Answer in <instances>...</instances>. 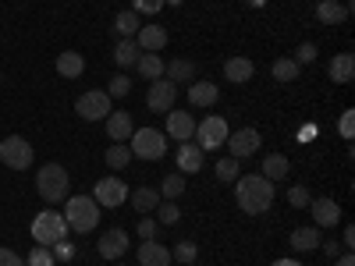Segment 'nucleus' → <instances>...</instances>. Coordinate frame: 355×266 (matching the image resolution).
<instances>
[{
  "instance_id": "c85d7f7f",
  "label": "nucleus",
  "mask_w": 355,
  "mask_h": 266,
  "mask_svg": "<svg viewBox=\"0 0 355 266\" xmlns=\"http://www.w3.org/2000/svg\"><path fill=\"white\" fill-rule=\"evenodd\" d=\"M139 46H135V39H117V46H114V61H117V68H135V61H139Z\"/></svg>"
},
{
  "instance_id": "72a5a7b5",
  "label": "nucleus",
  "mask_w": 355,
  "mask_h": 266,
  "mask_svg": "<svg viewBox=\"0 0 355 266\" xmlns=\"http://www.w3.org/2000/svg\"><path fill=\"white\" fill-rule=\"evenodd\" d=\"M178 195H185V174H167L164 188H160V199H178Z\"/></svg>"
},
{
  "instance_id": "4468645a",
  "label": "nucleus",
  "mask_w": 355,
  "mask_h": 266,
  "mask_svg": "<svg viewBox=\"0 0 355 266\" xmlns=\"http://www.w3.org/2000/svg\"><path fill=\"white\" fill-rule=\"evenodd\" d=\"M309 210H313V220L316 227H334L341 224V206L327 195H320V199H309Z\"/></svg>"
},
{
  "instance_id": "09e8293b",
  "label": "nucleus",
  "mask_w": 355,
  "mask_h": 266,
  "mask_svg": "<svg viewBox=\"0 0 355 266\" xmlns=\"http://www.w3.org/2000/svg\"><path fill=\"white\" fill-rule=\"evenodd\" d=\"M341 242H345V249H355V231L352 227H345V238Z\"/></svg>"
},
{
  "instance_id": "473e14b6",
  "label": "nucleus",
  "mask_w": 355,
  "mask_h": 266,
  "mask_svg": "<svg viewBox=\"0 0 355 266\" xmlns=\"http://www.w3.org/2000/svg\"><path fill=\"white\" fill-rule=\"evenodd\" d=\"M217 181H239L242 177V167H239V160L234 157H224V160H217Z\"/></svg>"
},
{
  "instance_id": "1a4fd4ad",
  "label": "nucleus",
  "mask_w": 355,
  "mask_h": 266,
  "mask_svg": "<svg viewBox=\"0 0 355 266\" xmlns=\"http://www.w3.org/2000/svg\"><path fill=\"white\" fill-rule=\"evenodd\" d=\"M96 206H107V210H117L121 202H128V185L121 177H100L96 188H93Z\"/></svg>"
},
{
  "instance_id": "b1692460",
  "label": "nucleus",
  "mask_w": 355,
  "mask_h": 266,
  "mask_svg": "<svg viewBox=\"0 0 355 266\" xmlns=\"http://www.w3.org/2000/svg\"><path fill=\"white\" fill-rule=\"evenodd\" d=\"M85 71V57L78 50H64L61 57H57V75L61 78H78Z\"/></svg>"
},
{
  "instance_id": "4be33fe9",
  "label": "nucleus",
  "mask_w": 355,
  "mask_h": 266,
  "mask_svg": "<svg viewBox=\"0 0 355 266\" xmlns=\"http://www.w3.org/2000/svg\"><path fill=\"white\" fill-rule=\"evenodd\" d=\"M217 85L214 82H206V78H199V82H192L189 85V103L192 107H214L217 103Z\"/></svg>"
},
{
  "instance_id": "6e6552de",
  "label": "nucleus",
  "mask_w": 355,
  "mask_h": 266,
  "mask_svg": "<svg viewBox=\"0 0 355 266\" xmlns=\"http://www.w3.org/2000/svg\"><path fill=\"white\" fill-rule=\"evenodd\" d=\"M78 117L82 121H103V117L110 114V96H107V89H89V93L78 96L75 103Z\"/></svg>"
},
{
  "instance_id": "f3484780",
  "label": "nucleus",
  "mask_w": 355,
  "mask_h": 266,
  "mask_svg": "<svg viewBox=\"0 0 355 266\" xmlns=\"http://www.w3.org/2000/svg\"><path fill=\"white\" fill-rule=\"evenodd\" d=\"M171 263H174L171 259V249H164L157 238L139 245V266H171Z\"/></svg>"
},
{
  "instance_id": "aec40b11",
  "label": "nucleus",
  "mask_w": 355,
  "mask_h": 266,
  "mask_svg": "<svg viewBox=\"0 0 355 266\" xmlns=\"http://www.w3.org/2000/svg\"><path fill=\"white\" fill-rule=\"evenodd\" d=\"M320 227H295L291 231V238H288V245L295 249V252H316L320 249Z\"/></svg>"
},
{
  "instance_id": "603ef678",
  "label": "nucleus",
  "mask_w": 355,
  "mask_h": 266,
  "mask_svg": "<svg viewBox=\"0 0 355 266\" xmlns=\"http://www.w3.org/2000/svg\"><path fill=\"white\" fill-rule=\"evenodd\" d=\"M249 8H266V0H245Z\"/></svg>"
},
{
  "instance_id": "8fccbe9b",
  "label": "nucleus",
  "mask_w": 355,
  "mask_h": 266,
  "mask_svg": "<svg viewBox=\"0 0 355 266\" xmlns=\"http://www.w3.org/2000/svg\"><path fill=\"white\" fill-rule=\"evenodd\" d=\"M313 135H316V128H313V125H309V128H302V132H299V142H309V139H313Z\"/></svg>"
},
{
  "instance_id": "a19ab883",
  "label": "nucleus",
  "mask_w": 355,
  "mask_h": 266,
  "mask_svg": "<svg viewBox=\"0 0 355 266\" xmlns=\"http://www.w3.org/2000/svg\"><path fill=\"white\" fill-rule=\"evenodd\" d=\"M291 61L299 64V68H302V64H313V61H316V46H313V43H302L299 50H295V57H291Z\"/></svg>"
},
{
  "instance_id": "5fc2aeb1",
  "label": "nucleus",
  "mask_w": 355,
  "mask_h": 266,
  "mask_svg": "<svg viewBox=\"0 0 355 266\" xmlns=\"http://www.w3.org/2000/svg\"><path fill=\"white\" fill-rule=\"evenodd\" d=\"M189 266H196V263H189Z\"/></svg>"
},
{
  "instance_id": "423d86ee",
  "label": "nucleus",
  "mask_w": 355,
  "mask_h": 266,
  "mask_svg": "<svg viewBox=\"0 0 355 266\" xmlns=\"http://www.w3.org/2000/svg\"><path fill=\"white\" fill-rule=\"evenodd\" d=\"M33 238H36V245H53V242L68 238L64 213H53V210L36 213V220H33Z\"/></svg>"
},
{
  "instance_id": "4c0bfd02",
  "label": "nucleus",
  "mask_w": 355,
  "mask_h": 266,
  "mask_svg": "<svg viewBox=\"0 0 355 266\" xmlns=\"http://www.w3.org/2000/svg\"><path fill=\"white\" fill-rule=\"evenodd\" d=\"M25 266H57V259H53L50 245H40V249H33V252H28Z\"/></svg>"
},
{
  "instance_id": "58836bf2",
  "label": "nucleus",
  "mask_w": 355,
  "mask_h": 266,
  "mask_svg": "<svg viewBox=\"0 0 355 266\" xmlns=\"http://www.w3.org/2000/svg\"><path fill=\"white\" fill-rule=\"evenodd\" d=\"M50 252H53V259H57V263H71V259H75V245H71L68 238L53 242V245H50Z\"/></svg>"
},
{
  "instance_id": "ddd939ff",
  "label": "nucleus",
  "mask_w": 355,
  "mask_h": 266,
  "mask_svg": "<svg viewBox=\"0 0 355 266\" xmlns=\"http://www.w3.org/2000/svg\"><path fill=\"white\" fill-rule=\"evenodd\" d=\"M100 256L103 259H110V263H117V259H121L125 252H128V231H121V227H110L107 234H103V238H100Z\"/></svg>"
},
{
  "instance_id": "49530a36",
  "label": "nucleus",
  "mask_w": 355,
  "mask_h": 266,
  "mask_svg": "<svg viewBox=\"0 0 355 266\" xmlns=\"http://www.w3.org/2000/svg\"><path fill=\"white\" fill-rule=\"evenodd\" d=\"M320 252H323V256H331V259H338V252H341V245H338L334 238H331V242H320Z\"/></svg>"
},
{
  "instance_id": "bb28decb",
  "label": "nucleus",
  "mask_w": 355,
  "mask_h": 266,
  "mask_svg": "<svg viewBox=\"0 0 355 266\" xmlns=\"http://www.w3.org/2000/svg\"><path fill=\"white\" fill-rule=\"evenodd\" d=\"M128 199H132V206L139 213H153L160 206V192L157 188H135V192H128Z\"/></svg>"
},
{
  "instance_id": "2f4dec72",
  "label": "nucleus",
  "mask_w": 355,
  "mask_h": 266,
  "mask_svg": "<svg viewBox=\"0 0 355 266\" xmlns=\"http://www.w3.org/2000/svg\"><path fill=\"white\" fill-rule=\"evenodd\" d=\"M270 75H274L277 82H295V78L302 75V68L295 64L291 57H277V61H274V68H270Z\"/></svg>"
},
{
  "instance_id": "79ce46f5",
  "label": "nucleus",
  "mask_w": 355,
  "mask_h": 266,
  "mask_svg": "<svg viewBox=\"0 0 355 266\" xmlns=\"http://www.w3.org/2000/svg\"><path fill=\"white\" fill-rule=\"evenodd\" d=\"M157 231H160V224H157V220H139V227H135V234H139L142 242L157 238Z\"/></svg>"
},
{
  "instance_id": "cd10ccee",
  "label": "nucleus",
  "mask_w": 355,
  "mask_h": 266,
  "mask_svg": "<svg viewBox=\"0 0 355 266\" xmlns=\"http://www.w3.org/2000/svg\"><path fill=\"white\" fill-rule=\"evenodd\" d=\"M288 170H291V163L281 153H270V157L263 160V177H266V181H284Z\"/></svg>"
},
{
  "instance_id": "7c9ffc66",
  "label": "nucleus",
  "mask_w": 355,
  "mask_h": 266,
  "mask_svg": "<svg viewBox=\"0 0 355 266\" xmlns=\"http://www.w3.org/2000/svg\"><path fill=\"white\" fill-rule=\"evenodd\" d=\"M128 163H132V150H128V142H114L110 150H107V167L125 170Z\"/></svg>"
},
{
  "instance_id": "dca6fc26",
  "label": "nucleus",
  "mask_w": 355,
  "mask_h": 266,
  "mask_svg": "<svg viewBox=\"0 0 355 266\" xmlns=\"http://www.w3.org/2000/svg\"><path fill=\"white\" fill-rule=\"evenodd\" d=\"M202 150L196 142H182L178 145V174H199L202 170Z\"/></svg>"
},
{
  "instance_id": "20e7f679",
  "label": "nucleus",
  "mask_w": 355,
  "mask_h": 266,
  "mask_svg": "<svg viewBox=\"0 0 355 266\" xmlns=\"http://www.w3.org/2000/svg\"><path fill=\"white\" fill-rule=\"evenodd\" d=\"M128 150L139 160H164L167 157V135L160 128H139L128 139Z\"/></svg>"
},
{
  "instance_id": "de8ad7c7",
  "label": "nucleus",
  "mask_w": 355,
  "mask_h": 266,
  "mask_svg": "<svg viewBox=\"0 0 355 266\" xmlns=\"http://www.w3.org/2000/svg\"><path fill=\"white\" fill-rule=\"evenodd\" d=\"M334 266H355V256H352V252H341Z\"/></svg>"
},
{
  "instance_id": "e433bc0d",
  "label": "nucleus",
  "mask_w": 355,
  "mask_h": 266,
  "mask_svg": "<svg viewBox=\"0 0 355 266\" xmlns=\"http://www.w3.org/2000/svg\"><path fill=\"white\" fill-rule=\"evenodd\" d=\"M157 210H160V220L157 224H178V220H182V210H178V206H174V199H160V206H157Z\"/></svg>"
},
{
  "instance_id": "f03ea898",
  "label": "nucleus",
  "mask_w": 355,
  "mask_h": 266,
  "mask_svg": "<svg viewBox=\"0 0 355 266\" xmlns=\"http://www.w3.org/2000/svg\"><path fill=\"white\" fill-rule=\"evenodd\" d=\"M64 224H68V231H78V234L96 231V224H100L96 199L93 195H71L68 206H64Z\"/></svg>"
},
{
  "instance_id": "9d476101",
  "label": "nucleus",
  "mask_w": 355,
  "mask_h": 266,
  "mask_svg": "<svg viewBox=\"0 0 355 266\" xmlns=\"http://www.w3.org/2000/svg\"><path fill=\"white\" fill-rule=\"evenodd\" d=\"M174 100H178V85H174L171 78H153V82H150V93H146V107H150L153 114L171 110Z\"/></svg>"
},
{
  "instance_id": "c03bdc74",
  "label": "nucleus",
  "mask_w": 355,
  "mask_h": 266,
  "mask_svg": "<svg viewBox=\"0 0 355 266\" xmlns=\"http://www.w3.org/2000/svg\"><path fill=\"white\" fill-rule=\"evenodd\" d=\"M160 8H164V0H135L132 11H135V15H157Z\"/></svg>"
},
{
  "instance_id": "0eeeda50",
  "label": "nucleus",
  "mask_w": 355,
  "mask_h": 266,
  "mask_svg": "<svg viewBox=\"0 0 355 266\" xmlns=\"http://www.w3.org/2000/svg\"><path fill=\"white\" fill-rule=\"evenodd\" d=\"M33 145H28L21 135H8V139H0V163L11 167V170H28L33 167Z\"/></svg>"
},
{
  "instance_id": "a211bd4d",
  "label": "nucleus",
  "mask_w": 355,
  "mask_h": 266,
  "mask_svg": "<svg viewBox=\"0 0 355 266\" xmlns=\"http://www.w3.org/2000/svg\"><path fill=\"white\" fill-rule=\"evenodd\" d=\"M132 132H135V125H132L128 110H114V114H107V135H110V142H128Z\"/></svg>"
},
{
  "instance_id": "412c9836",
  "label": "nucleus",
  "mask_w": 355,
  "mask_h": 266,
  "mask_svg": "<svg viewBox=\"0 0 355 266\" xmlns=\"http://www.w3.org/2000/svg\"><path fill=\"white\" fill-rule=\"evenodd\" d=\"M256 75V64L249 61V57H227V64H224V78L234 82V85H242Z\"/></svg>"
},
{
  "instance_id": "864d4df0",
  "label": "nucleus",
  "mask_w": 355,
  "mask_h": 266,
  "mask_svg": "<svg viewBox=\"0 0 355 266\" xmlns=\"http://www.w3.org/2000/svg\"><path fill=\"white\" fill-rule=\"evenodd\" d=\"M164 4H174V8H178V4H182V0H164Z\"/></svg>"
},
{
  "instance_id": "f704fd0d",
  "label": "nucleus",
  "mask_w": 355,
  "mask_h": 266,
  "mask_svg": "<svg viewBox=\"0 0 355 266\" xmlns=\"http://www.w3.org/2000/svg\"><path fill=\"white\" fill-rule=\"evenodd\" d=\"M128 93H132V78H128V75H114L110 85H107V96H110V100H125Z\"/></svg>"
},
{
  "instance_id": "2eb2a0df",
  "label": "nucleus",
  "mask_w": 355,
  "mask_h": 266,
  "mask_svg": "<svg viewBox=\"0 0 355 266\" xmlns=\"http://www.w3.org/2000/svg\"><path fill=\"white\" fill-rule=\"evenodd\" d=\"M135 46L146 50V53H157L167 46V28L164 25H139V33H135Z\"/></svg>"
},
{
  "instance_id": "6ab92c4d",
  "label": "nucleus",
  "mask_w": 355,
  "mask_h": 266,
  "mask_svg": "<svg viewBox=\"0 0 355 266\" xmlns=\"http://www.w3.org/2000/svg\"><path fill=\"white\" fill-rule=\"evenodd\" d=\"M352 15V4H338V0H320L316 4V18L323 25H345Z\"/></svg>"
},
{
  "instance_id": "37998d69",
  "label": "nucleus",
  "mask_w": 355,
  "mask_h": 266,
  "mask_svg": "<svg viewBox=\"0 0 355 266\" xmlns=\"http://www.w3.org/2000/svg\"><path fill=\"white\" fill-rule=\"evenodd\" d=\"M338 132H341V139H348V142H352V132H355V114H352V110H345V114H341Z\"/></svg>"
},
{
  "instance_id": "39448f33",
  "label": "nucleus",
  "mask_w": 355,
  "mask_h": 266,
  "mask_svg": "<svg viewBox=\"0 0 355 266\" xmlns=\"http://www.w3.org/2000/svg\"><path fill=\"white\" fill-rule=\"evenodd\" d=\"M227 135H231V128H227V121L224 117H217V114H210V117H202V121H196V145L206 153V150H220V145L227 142Z\"/></svg>"
},
{
  "instance_id": "393cba45",
  "label": "nucleus",
  "mask_w": 355,
  "mask_h": 266,
  "mask_svg": "<svg viewBox=\"0 0 355 266\" xmlns=\"http://www.w3.org/2000/svg\"><path fill=\"white\" fill-rule=\"evenodd\" d=\"M135 71H139L142 78H150V82H153V78H164V57L142 50V53H139V61H135Z\"/></svg>"
},
{
  "instance_id": "f257e3e1",
  "label": "nucleus",
  "mask_w": 355,
  "mask_h": 266,
  "mask_svg": "<svg viewBox=\"0 0 355 266\" xmlns=\"http://www.w3.org/2000/svg\"><path fill=\"white\" fill-rule=\"evenodd\" d=\"M234 202H239V210L249 213V217H259L270 210L274 202V181H266L263 174H245L234 181Z\"/></svg>"
},
{
  "instance_id": "ea45409f",
  "label": "nucleus",
  "mask_w": 355,
  "mask_h": 266,
  "mask_svg": "<svg viewBox=\"0 0 355 266\" xmlns=\"http://www.w3.org/2000/svg\"><path fill=\"white\" fill-rule=\"evenodd\" d=\"M309 199H313V195H309V188H306V185H295V188L288 192V202L295 206V210H302V206H309Z\"/></svg>"
},
{
  "instance_id": "a878e982",
  "label": "nucleus",
  "mask_w": 355,
  "mask_h": 266,
  "mask_svg": "<svg viewBox=\"0 0 355 266\" xmlns=\"http://www.w3.org/2000/svg\"><path fill=\"white\" fill-rule=\"evenodd\" d=\"M196 71H199V68H196L192 61L178 57V61H171V64L164 68V78H171V82L178 85V82H192V78H196Z\"/></svg>"
},
{
  "instance_id": "a18cd8bd",
  "label": "nucleus",
  "mask_w": 355,
  "mask_h": 266,
  "mask_svg": "<svg viewBox=\"0 0 355 266\" xmlns=\"http://www.w3.org/2000/svg\"><path fill=\"white\" fill-rule=\"evenodd\" d=\"M0 266H25V259L15 249H0Z\"/></svg>"
},
{
  "instance_id": "9b49d317",
  "label": "nucleus",
  "mask_w": 355,
  "mask_h": 266,
  "mask_svg": "<svg viewBox=\"0 0 355 266\" xmlns=\"http://www.w3.org/2000/svg\"><path fill=\"white\" fill-rule=\"evenodd\" d=\"M259 142H263V135L256 128H242V132H231L227 135V150H231L234 160H245V157L259 153Z\"/></svg>"
},
{
  "instance_id": "7ed1b4c3",
  "label": "nucleus",
  "mask_w": 355,
  "mask_h": 266,
  "mask_svg": "<svg viewBox=\"0 0 355 266\" xmlns=\"http://www.w3.org/2000/svg\"><path fill=\"white\" fill-rule=\"evenodd\" d=\"M36 192L40 199H46L50 206L53 202H64L68 199V170L61 163H43L40 174H36Z\"/></svg>"
},
{
  "instance_id": "f8f14e48",
  "label": "nucleus",
  "mask_w": 355,
  "mask_h": 266,
  "mask_svg": "<svg viewBox=\"0 0 355 266\" xmlns=\"http://www.w3.org/2000/svg\"><path fill=\"white\" fill-rule=\"evenodd\" d=\"M167 135L178 142H192L196 135V117L189 110H167Z\"/></svg>"
},
{
  "instance_id": "3c124183",
  "label": "nucleus",
  "mask_w": 355,
  "mask_h": 266,
  "mask_svg": "<svg viewBox=\"0 0 355 266\" xmlns=\"http://www.w3.org/2000/svg\"><path fill=\"white\" fill-rule=\"evenodd\" d=\"M274 266H302V263H299V259H277Z\"/></svg>"
},
{
  "instance_id": "c9c22d12",
  "label": "nucleus",
  "mask_w": 355,
  "mask_h": 266,
  "mask_svg": "<svg viewBox=\"0 0 355 266\" xmlns=\"http://www.w3.org/2000/svg\"><path fill=\"white\" fill-rule=\"evenodd\" d=\"M196 256H199L196 242H178V245H174V252H171V259H178V263H182V266L196 263Z\"/></svg>"
},
{
  "instance_id": "5701e85b",
  "label": "nucleus",
  "mask_w": 355,
  "mask_h": 266,
  "mask_svg": "<svg viewBox=\"0 0 355 266\" xmlns=\"http://www.w3.org/2000/svg\"><path fill=\"white\" fill-rule=\"evenodd\" d=\"M327 75H331L338 85L352 82V78H355V53H338L334 61L327 64Z\"/></svg>"
},
{
  "instance_id": "c756f323",
  "label": "nucleus",
  "mask_w": 355,
  "mask_h": 266,
  "mask_svg": "<svg viewBox=\"0 0 355 266\" xmlns=\"http://www.w3.org/2000/svg\"><path fill=\"white\" fill-rule=\"evenodd\" d=\"M114 33L121 36V39H132V36L139 33V15H135L132 8H128V11H121V15L114 18Z\"/></svg>"
}]
</instances>
